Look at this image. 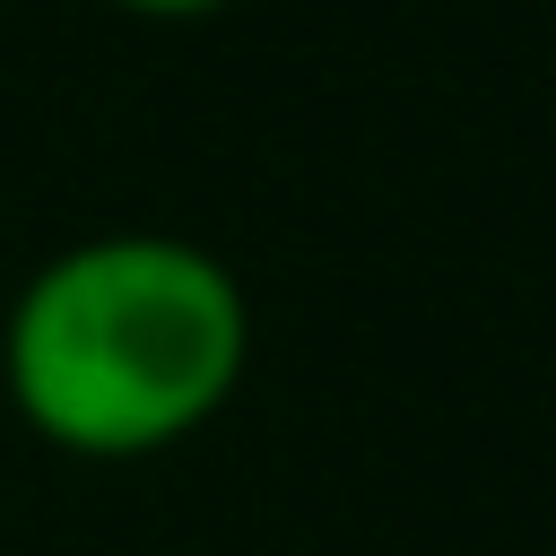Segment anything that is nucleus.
Listing matches in <instances>:
<instances>
[{
  "instance_id": "f03ea898",
  "label": "nucleus",
  "mask_w": 556,
  "mask_h": 556,
  "mask_svg": "<svg viewBox=\"0 0 556 556\" xmlns=\"http://www.w3.org/2000/svg\"><path fill=\"white\" fill-rule=\"evenodd\" d=\"M113 9H130V17H165V26H174V17H217L226 0H113Z\"/></svg>"
},
{
  "instance_id": "f257e3e1",
  "label": "nucleus",
  "mask_w": 556,
  "mask_h": 556,
  "mask_svg": "<svg viewBox=\"0 0 556 556\" xmlns=\"http://www.w3.org/2000/svg\"><path fill=\"white\" fill-rule=\"evenodd\" d=\"M252 365L235 269L156 226L61 243L0 313V391L70 460H148L200 434Z\"/></svg>"
}]
</instances>
